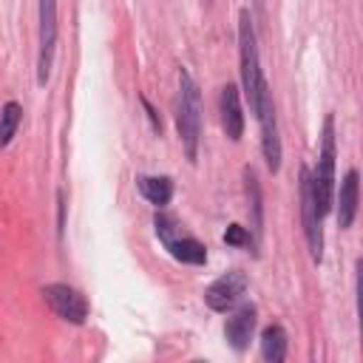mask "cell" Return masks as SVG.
Returning <instances> with one entry per match:
<instances>
[{"label":"cell","instance_id":"cell-1","mask_svg":"<svg viewBox=\"0 0 363 363\" xmlns=\"http://www.w3.org/2000/svg\"><path fill=\"white\" fill-rule=\"evenodd\" d=\"M201 91L187 68L179 65V91H176V130L190 164L199 159L201 145Z\"/></svg>","mask_w":363,"mask_h":363},{"label":"cell","instance_id":"cell-2","mask_svg":"<svg viewBox=\"0 0 363 363\" xmlns=\"http://www.w3.org/2000/svg\"><path fill=\"white\" fill-rule=\"evenodd\" d=\"M153 233L162 241V247L187 267H204L207 264V247L164 207L153 213Z\"/></svg>","mask_w":363,"mask_h":363},{"label":"cell","instance_id":"cell-3","mask_svg":"<svg viewBox=\"0 0 363 363\" xmlns=\"http://www.w3.org/2000/svg\"><path fill=\"white\" fill-rule=\"evenodd\" d=\"M238 71H241V88L250 102V111L258 105V94L267 85L264 71H261V57H258V34H255V20L250 9L238 11Z\"/></svg>","mask_w":363,"mask_h":363},{"label":"cell","instance_id":"cell-4","mask_svg":"<svg viewBox=\"0 0 363 363\" xmlns=\"http://www.w3.org/2000/svg\"><path fill=\"white\" fill-rule=\"evenodd\" d=\"M335 113L323 116V130H320V153H318V164L315 170H309V182H312V196H315V207L323 216L332 213L335 207V156H337V142H335Z\"/></svg>","mask_w":363,"mask_h":363},{"label":"cell","instance_id":"cell-5","mask_svg":"<svg viewBox=\"0 0 363 363\" xmlns=\"http://www.w3.org/2000/svg\"><path fill=\"white\" fill-rule=\"evenodd\" d=\"M57 48V0L37 3V85L45 88Z\"/></svg>","mask_w":363,"mask_h":363},{"label":"cell","instance_id":"cell-6","mask_svg":"<svg viewBox=\"0 0 363 363\" xmlns=\"http://www.w3.org/2000/svg\"><path fill=\"white\" fill-rule=\"evenodd\" d=\"M255 119L261 125V153H264V162H267V170L269 173H278L281 170V136H278V116H275V102H272V91L269 85L261 88L258 94V105H255Z\"/></svg>","mask_w":363,"mask_h":363},{"label":"cell","instance_id":"cell-7","mask_svg":"<svg viewBox=\"0 0 363 363\" xmlns=\"http://www.w3.org/2000/svg\"><path fill=\"white\" fill-rule=\"evenodd\" d=\"M40 295H43V301L48 303V309H51L60 320L74 323V326H82V323L88 320L91 306H88L85 295H82L77 286H71V284H45V286L40 289Z\"/></svg>","mask_w":363,"mask_h":363},{"label":"cell","instance_id":"cell-8","mask_svg":"<svg viewBox=\"0 0 363 363\" xmlns=\"http://www.w3.org/2000/svg\"><path fill=\"white\" fill-rule=\"evenodd\" d=\"M320 213L315 207L312 196V182H309V167H301V224H303V238L309 247V258L315 264L323 261V227H320Z\"/></svg>","mask_w":363,"mask_h":363},{"label":"cell","instance_id":"cell-9","mask_svg":"<svg viewBox=\"0 0 363 363\" xmlns=\"http://www.w3.org/2000/svg\"><path fill=\"white\" fill-rule=\"evenodd\" d=\"M250 286V278L247 272L241 269H227L221 272L207 289H204V303L213 309V312H230L233 306H238L241 295L247 292Z\"/></svg>","mask_w":363,"mask_h":363},{"label":"cell","instance_id":"cell-10","mask_svg":"<svg viewBox=\"0 0 363 363\" xmlns=\"http://www.w3.org/2000/svg\"><path fill=\"white\" fill-rule=\"evenodd\" d=\"M218 119H221V130L230 142H241L244 136V108H241V94L235 82L221 85L218 91Z\"/></svg>","mask_w":363,"mask_h":363},{"label":"cell","instance_id":"cell-11","mask_svg":"<svg viewBox=\"0 0 363 363\" xmlns=\"http://www.w3.org/2000/svg\"><path fill=\"white\" fill-rule=\"evenodd\" d=\"M255 323H258L255 303H241L238 309H233V315L224 323V340L233 346V352H247L250 349V340L255 335Z\"/></svg>","mask_w":363,"mask_h":363},{"label":"cell","instance_id":"cell-12","mask_svg":"<svg viewBox=\"0 0 363 363\" xmlns=\"http://www.w3.org/2000/svg\"><path fill=\"white\" fill-rule=\"evenodd\" d=\"M357 199H360V173L357 167H349L343 182H340V193H337V227L349 230L354 224L357 216Z\"/></svg>","mask_w":363,"mask_h":363},{"label":"cell","instance_id":"cell-13","mask_svg":"<svg viewBox=\"0 0 363 363\" xmlns=\"http://www.w3.org/2000/svg\"><path fill=\"white\" fill-rule=\"evenodd\" d=\"M136 190L142 193V199L147 204H153L156 210L159 207H167L173 193H176V184L170 176H136Z\"/></svg>","mask_w":363,"mask_h":363},{"label":"cell","instance_id":"cell-14","mask_svg":"<svg viewBox=\"0 0 363 363\" xmlns=\"http://www.w3.org/2000/svg\"><path fill=\"white\" fill-rule=\"evenodd\" d=\"M244 190H247V201H250V227H252V238L258 244L261 230H264V196H261V184L252 167H244Z\"/></svg>","mask_w":363,"mask_h":363},{"label":"cell","instance_id":"cell-15","mask_svg":"<svg viewBox=\"0 0 363 363\" xmlns=\"http://www.w3.org/2000/svg\"><path fill=\"white\" fill-rule=\"evenodd\" d=\"M286 349H289V337L281 323H269L261 329V357L267 363H281L286 357Z\"/></svg>","mask_w":363,"mask_h":363},{"label":"cell","instance_id":"cell-16","mask_svg":"<svg viewBox=\"0 0 363 363\" xmlns=\"http://www.w3.org/2000/svg\"><path fill=\"white\" fill-rule=\"evenodd\" d=\"M20 122H23V105L14 99L3 102V108H0V150L11 145V139L20 130Z\"/></svg>","mask_w":363,"mask_h":363},{"label":"cell","instance_id":"cell-17","mask_svg":"<svg viewBox=\"0 0 363 363\" xmlns=\"http://www.w3.org/2000/svg\"><path fill=\"white\" fill-rule=\"evenodd\" d=\"M221 241L227 244V247H250V250H255L258 244H255V238H252V233L244 227V224H227V230H224V235H221Z\"/></svg>","mask_w":363,"mask_h":363},{"label":"cell","instance_id":"cell-18","mask_svg":"<svg viewBox=\"0 0 363 363\" xmlns=\"http://www.w3.org/2000/svg\"><path fill=\"white\" fill-rule=\"evenodd\" d=\"M139 99H142V105H145V113H147V122H150L153 133H156V136H162V130H164V128H162V116H159V111L153 108V102H150L145 94H142Z\"/></svg>","mask_w":363,"mask_h":363},{"label":"cell","instance_id":"cell-19","mask_svg":"<svg viewBox=\"0 0 363 363\" xmlns=\"http://www.w3.org/2000/svg\"><path fill=\"white\" fill-rule=\"evenodd\" d=\"M62 230H65V196L62 190H57V233L62 235Z\"/></svg>","mask_w":363,"mask_h":363},{"label":"cell","instance_id":"cell-20","mask_svg":"<svg viewBox=\"0 0 363 363\" xmlns=\"http://www.w3.org/2000/svg\"><path fill=\"white\" fill-rule=\"evenodd\" d=\"M252 3H255V9H258V11H261V0H252Z\"/></svg>","mask_w":363,"mask_h":363},{"label":"cell","instance_id":"cell-21","mask_svg":"<svg viewBox=\"0 0 363 363\" xmlns=\"http://www.w3.org/2000/svg\"><path fill=\"white\" fill-rule=\"evenodd\" d=\"M207 3H210V0H207Z\"/></svg>","mask_w":363,"mask_h":363}]
</instances>
